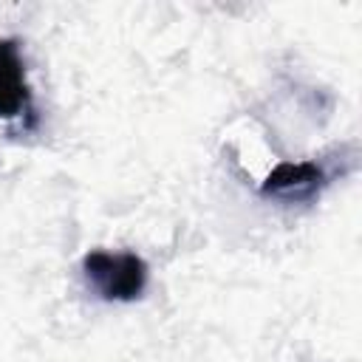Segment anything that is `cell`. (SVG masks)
<instances>
[{
    "instance_id": "1",
    "label": "cell",
    "mask_w": 362,
    "mask_h": 362,
    "mask_svg": "<svg viewBox=\"0 0 362 362\" xmlns=\"http://www.w3.org/2000/svg\"><path fill=\"white\" fill-rule=\"evenodd\" d=\"M82 272L88 286L110 303H130L141 297L147 286V263L133 252H88L82 260Z\"/></svg>"
},
{
    "instance_id": "2",
    "label": "cell",
    "mask_w": 362,
    "mask_h": 362,
    "mask_svg": "<svg viewBox=\"0 0 362 362\" xmlns=\"http://www.w3.org/2000/svg\"><path fill=\"white\" fill-rule=\"evenodd\" d=\"M31 90L25 82V65L14 40L0 37V119L20 116L28 107Z\"/></svg>"
},
{
    "instance_id": "3",
    "label": "cell",
    "mask_w": 362,
    "mask_h": 362,
    "mask_svg": "<svg viewBox=\"0 0 362 362\" xmlns=\"http://www.w3.org/2000/svg\"><path fill=\"white\" fill-rule=\"evenodd\" d=\"M322 184V170L314 161L300 164H280L263 184V195L277 198H308Z\"/></svg>"
}]
</instances>
